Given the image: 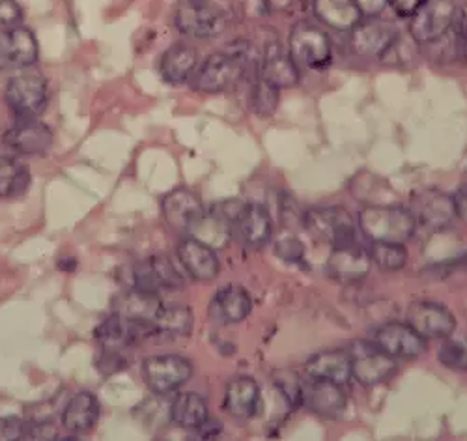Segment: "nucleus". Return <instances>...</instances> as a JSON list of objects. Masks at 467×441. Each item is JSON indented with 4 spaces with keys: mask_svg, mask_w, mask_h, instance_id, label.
Instances as JSON below:
<instances>
[{
    "mask_svg": "<svg viewBox=\"0 0 467 441\" xmlns=\"http://www.w3.org/2000/svg\"><path fill=\"white\" fill-rule=\"evenodd\" d=\"M30 187V173L17 157L0 155V198H17Z\"/></svg>",
    "mask_w": 467,
    "mask_h": 441,
    "instance_id": "obj_32",
    "label": "nucleus"
},
{
    "mask_svg": "<svg viewBox=\"0 0 467 441\" xmlns=\"http://www.w3.org/2000/svg\"><path fill=\"white\" fill-rule=\"evenodd\" d=\"M199 66L197 49L187 44H174L161 58V75L171 85H183Z\"/></svg>",
    "mask_w": 467,
    "mask_h": 441,
    "instance_id": "obj_30",
    "label": "nucleus"
},
{
    "mask_svg": "<svg viewBox=\"0 0 467 441\" xmlns=\"http://www.w3.org/2000/svg\"><path fill=\"white\" fill-rule=\"evenodd\" d=\"M6 101L19 118L32 120L47 103V81L40 73L14 77L6 89Z\"/></svg>",
    "mask_w": 467,
    "mask_h": 441,
    "instance_id": "obj_9",
    "label": "nucleus"
},
{
    "mask_svg": "<svg viewBox=\"0 0 467 441\" xmlns=\"http://www.w3.org/2000/svg\"><path fill=\"white\" fill-rule=\"evenodd\" d=\"M155 335L167 337H185L192 330V314L191 309L182 303H165L161 305L158 316L151 326Z\"/></svg>",
    "mask_w": 467,
    "mask_h": 441,
    "instance_id": "obj_31",
    "label": "nucleus"
},
{
    "mask_svg": "<svg viewBox=\"0 0 467 441\" xmlns=\"http://www.w3.org/2000/svg\"><path fill=\"white\" fill-rule=\"evenodd\" d=\"M454 0H424L419 12L410 17V34L417 44H436L452 28L456 17Z\"/></svg>",
    "mask_w": 467,
    "mask_h": 441,
    "instance_id": "obj_5",
    "label": "nucleus"
},
{
    "mask_svg": "<svg viewBox=\"0 0 467 441\" xmlns=\"http://www.w3.org/2000/svg\"><path fill=\"white\" fill-rule=\"evenodd\" d=\"M253 310V299L249 292L244 287L230 285L221 289L213 299L210 301V318L213 322L230 326V324H240L251 314Z\"/></svg>",
    "mask_w": 467,
    "mask_h": 441,
    "instance_id": "obj_21",
    "label": "nucleus"
},
{
    "mask_svg": "<svg viewBox=\"0 0 467 441\" xmlns=\"http://www.w3.org/2000/svg\"><path fill=\"white\" fill-rule=\"evenodd\" d=\"M234 228L240 232V237L249 247H264L274 236V221L267 208L262 205H244Z\"/></svg>",
    "mask_w": 467,
    "mask_h": 441,
    "instance_id": "obj_26",
    "label": "nucleus"
},
{
    "mask_svg": "<svg viewBox=\"0 0 467 441\" xmlns=\"http://www.w3.org/2000/svg\"><path fill=\"white\" fill-rule=\"evenodd\" d=\"M183 5H201V3H208V0H182Z\"/></svg>",
    "mask_w": 467,
    "mask_h": 441,
    "instance_id": "obj_44",
    "label": "nucleus"
},
{
    "mask_svg": "<svg viewBox=\"0 0 467 441\" xmlns=\"http://www.w3.org/2000/svg\"><path fill=\"white\" fill-rule=\"evenodd\" d=\"M171 419L176 426L185 430H199L210 421L208 403L199 393H182L171 406Z\"/></svg>",
    "mask_w": 467,
    "mask_h": 441,
    "instance_id": "obj_29",
    "label": "nucleus"
},
{
    "mask_svg": "<svg viewBox=\"0 0 467 441\" xmlns=\"http://www.w3.org/2000/svg\"><path fill=\"white\" fill-rule=\"evenodd\" d=\"M202 200L191 189L180 187L163 198V217L178 232H191L204 217Z\"/></svg>",
    "mask_w": 467,
    "mask_h": 441,
    "instance_id": "obj_17",
    "label": "nucleus"
},
{
    "mask_svg": "<svg viewBox=\"0 0 467 441\" xmlns=\"http://www.w3.org/2000/svg\"><path fill=\"white\" fill-rule=\"evenodd\" d=\"M370 258L376 268L381 271H400L408 264V249L404 244H391V242H372Z\"/></svg>",
    "mask_w": 467,
    "mask_h": 441,
    "instance_id": "obj_34",
    "label": "nucleus"
},
{
    "mask_svg": "<svg viewBox=\"0 0 467 441\" xmlns=\"http://www.w3.org/2000/svg\"><path fill=\"white\" fill-rule=\"evenodd\" d=\"M275 253L281 260L292 262V264H299L305 258V247L296 236H285L277 239Z\"/></svg>",
    "mask_w": 467,
    "mask_h": 441,
    "instance_id": "obj_37",
    "label": "nucleus"
},
{
    "mask_svg": "<svg viewBox=\"0 0 467 441\" xmlns=\"http://www.w3.org/2000/svg\"><path fill=\"white\" fill-rule=\"evenodd\" d=\"M178 258L183 271L199 283H210L221 271L219 258L208 244L197 237H187L178 244Z\"/></svg>",
    "mask_w": 467,
    "mask_h": 441,
    "instance_id": "obj_18",
    "label": "nucleus"
},
{
    "mask_svg": "<svg viewBox=\"0 0 467 441\" xmlns=\"http://www.w3.org/2000/svg\"><path fill=\"white\" fill-rule=\"evenodd\" d=\"M279 391L283 396H286L292 406H301V396H303V382L292 374V373H281L275 380Z\"/></svg>",
    "mask_w": 467,
    "mask_h": 441,
    "instance_id": "obj_38",
    "label": "nucleus"
},
{
    "mask_svg": "<svg viewBox=\"0 0 467 441\" xmlns=\"http://www.w3.org/2000/svg\"><path fill=\"white\" fill-rule=\"evenodd\" d=\"M244 77H247L245 66L236 55L226 49L223 53L210 55L202 64H199L189 81L192 90L212 96L228 90Z\"/></svg>",
    "mask_w": 467,
    "mask_h": 441,
    "instance_id": "obj_4",
    "label": "nucleus"
},
{
    "mask_svg": "<svg viewBox=\"0 0 467 441\" xmlns=\"http://www.w3.org/2000/svg\"><path fill=\"white\" fill-rule=\"evenodd\" d=\"M232 230L234 225L217 210L210 208L199 221V225L191 230V234L192 237L201 239V242L208 244L210 247H226L230 242Z\"/></svg>",
    "mask_w": 467,
    "mask_h": 441,
    "instance_id": "obj_33",
    "label": "nucleus"
},
{
    "mask_svg": "<svg viewBox=\"0 0 467 441\" xmlns=\"http://www.w3.org/2000/svg\"><path fill=\"white\" fill-rule=\"evenodd\" d=\"M399 42V30L393 23L378 16L361 19L349 30V47L363 58H383Z\"/></svg>",
    "mask_w": 467,
    "mask_h": 441,
    "instance_id": "obj_6",
    "label": "nucleus"
},
{
    "mask_svg": "<svg viewBox=\"0 0 467 441\" xmlns=\"http://www.w3.org/2000/svg\"><path fill=\"white\" fill-rule=\"evenodd\" d=\"M305 230L317 242L333 247L358 244V223L340 206H318L303 215Z\"/></svg>",
    "mask_w": 467,
    "mask_h": 441,
    "instance_id": "obj_2",
    "label": "nucleus"
},
{
    "mask_svg": "<svg viewBox=\"0 0 467 441\" xmlns=\"http://www.w3.org/2000/svg\"><path fill=\"white\" fill-rule=\"evenodd\" d=\"M358 226L370 242L406 244L417 232V219L404 206L370 205L359 212Z\"/></svg>",
    "mask_w": 467,
    "mask_h": 441,
    "instance_id": "obj_1",
    "label": "nucleus"
},
{
    "mask_svg": "<svg viewBox=\"0 0 467 441\" xmlns=\"http://www.w3.org/2000/svg\"><path fill=\"white\" fill-rule=\"evenodd\" d=\"M313 12L326 26L340 32L352 30L363 19L356 0H315Z\"/></svg>",
    "mask_w": 467,
    "mask_h": 441,
    "instance_id": "obj_28",
    "label": "nucleus"
},
{
    "mask_svg": "<svg viewBox=\"0 0 467 441\" xmlns=\"http://www.w3.org/2000/svg\"><path fill=\"white\" fill-rule=\"evenodd\" d=\"M23 19V10L17 0H0V25H17Z\"/></svg>",
    "mask_w": 467,
    "mask_h": 441,
    "instance_id": "obj_40",
    "label": "nucleus"
},
{
    "mask_svg": "<svg viewBox=\"0 0 467 441\" xmlns=\"http://www.w3.org/2000/svg\"><path fill=\"white\" fill-rule=\"evenodd\" d=\"M454 200V210H456V217H460L463 223H467V185H463L456 196H452Z\"/></svg>",
    "mask_w": 467,
    "mask_h": 441,
    "instance_id": "obj_43",
    "label": "nucleus"
},
{
    "mask_svg": "<svg viewBox=\"0 0 467 441\" xmlns=\"http://www.w3.org/2000/svg\"><path fill=\"white\" fill-rule=\"evenodd\" d=\"M306 374L310 380L344 385L352 378V357L344 350L320 352L306 361Z\"/></svg>",
    "mask_w": 467,
    "mask_h": 441,
    "instance_id": "obj_25",
    "label": "nucleus"
},
{
    "mask_svg": "<svg viewBox=\"0 0 467 441\" xmlns=\"http://www.w3.org/2000/svg\"><path fill=\"white\" fill-rule=\"evenodd\" d=\"M410 210L417 219V226L422 225L432 232L445 230L456 217L452 196L432 189L419 193Z\"/></svg>",
    "mask_w": 467,
    "mask_h": 441,
    "instance_id": "obj_15",
    "label": "nucleus"
},
{
    "mask_svg": "<svg viewBox=\"0 0 467 441\" xmlns=\"http://www.w3.org/2000/svg\"><path fill=\"white\" fill-rule=\"evenodd\" d=\"M363 17L379 16L387 8V0H356Z\"/></svg>",
    "mask_w": 467,
    "mask_h": 441,
    "instance_id": "obj_42",
    "label": "nucleus"
},
{
    "mask_svg": "<svg viewBox=\"0 0 467 441\" xmlns=\"http://www.w3.org/2000/svg\"><path fill=\"white\" fill-rule=\"evenodd\" d=\"M406 322L424 339H447L456 330L454 314L434 301H415L406 312Z\"/></svg>",
    "mask_w": 467,
    "mask_h": 441,
    "instance_id": "obj_11",
    "label": "nucleus"
},
{
    "mask_svg": "<svg viewBox=\"0 0 467 441\" xmlns=\"http://www.w3.org/2000/svg\"><path fill=\"white\" fill-rule=\"evenodd\" d=\"M288 53L297 68L326 69L333 60L331 39L320 26L301 21L290 32Z\"/></svg>",
    "mask_w": 467,
    "mask_h": 441,
    "instance_id": "obj_3",
    "label": "nucleus"
},
{
    "mask_svg": "<svg viewBox=\"0 0 467 441\" xmlns=\"http://www.w3.org/2000/svg\"><path fill=\"white\" fill-rule=\"evenodd\" d=\"M264 81L283 89H292L299 83V68L292 60L290 53L283 47L279 39H267L262 58H260V75Z\"/></svg>",
    "mask_w": 467,
    "mask_h": 441,
    "instance_id": "obj_14",
    "label": "nucleus"
},
{
    "mask_svg": "<svg viewBox=\"0 0 467 441\" xmlns=\"http://www.w3.org/2000/svg\"><path fill=\"white\" fill-rule=\"evenodd\" d=\"M372 268V258L359 244L333 247L327 258V275L338 283H358L365 278Z\"/></svg>",
    "mask_w": 467,
    "mask_h": 441,
    "instance_id": "obj_19",
    "label": "nucleus"
},
{
    "mask_svg": "<svg viewBox=\"0 0 467 441\" xmlns=\"http://www.w3.org/2000/svg\"><path fill=\"white\" fill-rule=\"evenodd\" d=\"M191 376V361L182 355H151L142 361V378L150 391L158 394H169L180 389Z\"/></svg>",
    "mask_w": 467,
    "mask_h": 441,
    "instance_id": "obj_7",
    "label": "nucleus"
},
{
    "mask_svg": "<svg viewBox=\"0 0 467 441\" xmlns=\"http://www.w3.org/2000/svg\"><path fill=\"white\" fill-rule=\"evenodd\" d=\"M176 28L191 37H215L224 32L228 19L226 16L210 3L183 5L174 16Z\"/></svg>",
    "mask_w": 467,
    "mask_h": 441,
    "instance_id": "obj_12",
    "label": "nucleus"
},
{
    "mask_svg": "<svg viewBox=\"0 0 467 441\" xmlns=\"http://www.w3.org/2000/svg\"><path fill=\"white\" fill-rule=\"evenodd\" d=\"M301 406L324 417H335L346 410V393L338 383L310 380L303 383Z\"/></svg>",
    "mask_w": 467,
    "mask_h": 441,
    "instance_id": "obj_23",
    "label": "nucleus"
},
{
    "mask_svg": "<svg viewBox=\"0 0 467 441\" xmlns=\"http://www.w3.org/2000/svg\"><path fill=\"white\" fill-rule=\"evenodd\" d=\"M133 290L161 294L183 287V277L167 257H153L137 264L131 271Z\"/></svg>",
    "mask_w": 467,
    "mask_h": 441,
    "instance_id": "obj_10",
    "label": "nucleus"
},
{
    "mask_svg": "<svg viewBox=\"0 0 467 441\" xmlns=\"http://www.w3.org/2000/svg\"><path fill=\"white\" fill-rule=\"evenodd\" d=\"M5 144L21 155H46L53 146V133L46 124L25 120L6 131Z\"/></svg>",
    "mask_w": 467,
    "mask_h": 441,
    "instance_id": "obj_24",
    "label": "nucleus"
},
{
    "mask_svg": "<svg viewBox=\"0 0 467 441\" xmlns=\"http://www.w3.org/2000/svg\"><path fill=\"white\" fill-rule=\"evenodd\" d=\"M99 419V403L94 393L83 391L73 394L62 412V425L71 434L90 432Z\"/></svg>",
    "mask_w": 467,
    "mask_h": 441,
    "instance_id": "obj_27",
    "label": "nucleus"
},
{
    "mask_svg": "<svg viewBox=\"0 0 467 441\" xmlns=\"http://www.w3.org/2000/svg\"><path fill=\"white\" fill-rule=\"evenodd\" d=\"M151 335L153 331L146 324L137 322V320H131L119 312H114L110 318L103 320L96 330V339L105 350L128 348L139 344L142 339Z\"/></svg>",
    "mask_w": 467,
    "mask_h": 441,
    "instance_id": "obj_20",
    "label": "nucleus"
},
{
    "mask_svg": "<svg viewBox=\"0 0 467 441\" xmlns=\"http://www.w3.org/2000/svg\"><path fill=\"white\" fill-rule=\"evenodd\" d=\"M279 89L274 87L271 83L264 81L262 77L254 79L253 85V92H251V103H253V110L258 116H271L275 114L277 107H279Z\"/></svg>",
    "mask_w": 467,
    "mask_h": 441,
    "instance_id": "obj_35",
    "label": "nucleus"
},
{
    "mask_svg": "<svg viewBox=\"0 0 467 441\" xmlns=\"http://www.w3.org/2000/svg\"><path fill=\"white\" fill-rule=\"evenodd\" d=\"M374 344L395 359H415L426 350V339L408 322H389L376 330Z\"/></svg>",
    "mask_w": 467,
    "mask_h": 441,
    "instance_id": "obj_13",
    "label": "nucleus"
},
{
    "mask_svg": "<svg viewBox=\"0 0 467 441\" xmlns=\"http://www.w3.org/2000/svg\"><path fill=\"white\" fill-rule=\"evenodd\" d=\"M352 376L365 387L379 385L397 373L395 357L387 355L374 342H358L352 352Z\"/></svg>",
    "mask_w": 467,
    "mask_h": 441,
    "instance_id": "obj_8",
    "label": "nucleus"
},
{
    "mask_svg": "<svg viewBox=\"0 0 467 441\" xmlns=\"http://www.w3.org/2000/svg\"><path fill=\"white\" fill-rule=\"evenodd\" d=\"M26 434V423L16 417H0V439L12 441L23 439Z\"/></svg>",
    "mask_w": 467,
    "mask_h": 441,
    "instance_id": "obj_39",
    "label": "nucleus"
},
{
    "mask_svg": "<svg viewBox=\"0 0 467 441\" xmlns=\"http://www.w3.org/2000/svg\"><path fill=\"white\" fill-rule=\"evenodd\" d=\"M438 355L445 367L454 371H467V341L465 339H454L452 335L447 337Z\"/></svg>",
    "mask_w": 467,
    "mask_h": 441,
    "instance_id": "obj_36",
    "label": "nucleus"
},
{
    "mask_svg": "<svg viewBox=\"0 0 467 441\" xmlns=\"http://www.w3.org/2000/svg\"><path fill=\"white\" fill-rule=\"evenodd\" d=\"M422 5H424V0H387V6L402 19L413 17Z\"/></svg>",
    "mask_w": 467,
    "mask_h": 441,
    "instance_id": "obj_41",
    "label": "nucleus"
},
{
    "mask_svg": "<svg viewBox=\"0 0 467 441\" xmlns=\"http://www.w3.org/2000/svg\"><path fill=\"white\" fill-rule=\"evenodd\" d=\"M260 387L249 376H238L226 383L223 408L234 419H251L260 410Z\"/></svg>",
    "mask_w": 467,
    "mask_h": 441,
    "instance_id": "obj_22",
    "label": "nucleus"
},
{
    "mask_svg": "<svg viewBox=\"0 0 467 441\" xmlns=\"http://www.w3.org/2000/svg\"><path fill=\"white\" fill-rule=\"evenodd\" d=\"M37 60L36 36L25 28L8 25L0 30V68L19 69Z\"/></svg>",
    "mask_w": 467,
    "mask_h": 441,
    "instance_id": "obj_16",
    "label": "nucleus"
}]
</instances>
